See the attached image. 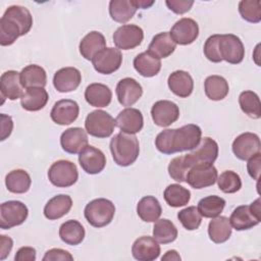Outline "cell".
I'll list each match as a JSON object with an SVG mask.
<instances>
[{
    "label": "cell",
    "instance_id": "cell-34",
    "mask_svg": "<svg viewBox=\"0 0 261 261\" xmlns=\"http://www.w3.org/2000/svg\"><path fill=\"white\" fill-rule=\"evenodd\" d=\"M32 179L24 169H13L5 176V185L7 190L13 194L27 193L31 188Z\"/></svg>",
    "mask_w": 261,
    "mask_h": 261
},
{
    "label": "cell",
    "instance_id": "cell-10",
    "mask_svg": "<svg viewBox=\"0 0 261 261\" xmlns=\"http://www.w3.org/2000/svg\"><path fill=\"white\" fill-rule=\"evenodd\" d=\"M92 63L97 72L111 74L120 67L122 63V54L119 49L106 47L93 57Z\"/></svg>",
    "mask_w": 261,
    "mask_h": 261
},
{
    "label": "cell",
    "instance_id": "cell-12",
    "mask_svg": "<svg viewBox=\"0 0 261 261\" xmlns=\"http://www.w3.org/2000/svg\"><path fill=\"white\" fill-rule=\"evenodd\" d=\"M232 152L240 160H249L260 153L261 143L259 136L254 133H244L238 136L232 142Z\"/></svg>",
    "mask_w": 261,
    "mask_h": 261
},
{
    "label": "cell",
    "instance_id": "cell-23",
    "mask_svg": "<svg viewBox=\"0 0 261 261\" xmlns=\"http://www.w3.org/2000/svg\"><path fill=\"white\" fill-rule=\"evenodd\" d=\"M188 155L194 165L198 163L213 164L218 156V144L213 139L205 137L201 139L200 144L194 149V151Z\"/></svg>",
    "mask_w": 261,
    "mask_h": 261
},
{
    "label": "cell",
    "instance_id": "cell-28",
    "mask_svg": "<svg viewBox=\"0 0 261 261\" xmlns=\"http://www.w3.org/2000/svg\"><path fill=\"white\" fill-rule=\"evenodd\" d=\"M134 67L142 76L152 77L159 73L161 60L149 51H145L135 57Z\"/></svg>",
    "mask_w": 261,
    "mask_h": 261
},
{
    "label": "cell",
    "instance_id": "cell-55",
    "mask_svg": "<svg viewBox=\"0 0 261 261\" xmlns=\"http://www.w3.org/2000/svg\"><path fill=\"white\" fill-rule=\"evenodd\" d=\"M181 258L179 256V254L175 251V250H169L167 251L162 257H161V260H175V261H179Z\"/></svg>",
    "mask_w": 261,
    "mask_h": 261
},
{
    "label": "cell",
    "instance_id": "cell-31",
    "mask_svg": "<svg viewBox=\"0 0 261 261\" xmlns=\"http://www.w3.org/2000/svg\"><path fill=\"white\" fill-rule=\"evenodd\" d=\"M85 228L77 220H67L59 227V237L61 241L70 246L80 245L85 239Z\"/></svg>",
    "mask_w": 261,
    "mask_h": 261
},
{
    "label": "cell",
    "instance_id": "cell-1",
    "mask_svg": "<svg viewBox=\"0 0 261 261\" xmlns=\"http://www.w3.org/2000/svg\"><path fill=\"white\" fill-rule=\"evenodd\" d=\"M202 130L197 124L189 123L179 128H167L159 133L155 139L157 150L169 155L176 152L194 150L201 142Z\"/></svg>",
    "mask_w": 261,
    "mask_h": 261
},
{
    "label": "cell",
    "instance_id": "cell-38",
    "mask_svg": "<svg viewBox=\"0 0 261 261\" xmlns=\"http://www.w3.org/2000/svg\"><path fill=\"white\" fill-rule=\"evenodd\" d=\"M3 16H6L12 19L21 31V36L28 34L33 27V16L28 8L20 5H11L9 6Z\"/></svg>",
    "mask_w": 261,
    "mask_h": 261
},
{
    "label": "cell",
    "instance_id": "cell-13",
    "mask_svg": "<svg viewBox=\"0 0 261 261\" xmlns=\"http://www.w3.org/2000/svg\"><path fill=\"white\" fill-rule=\"evenodd\" d=\"M169 35L175 44L190 45L199 36V25L196 20L184 17L172 25Z\"/></svg>",
    "mask_w": 261,
    "mask_h": 261
},
{
    "label": "cell",
    "instance_id": "cell-6",
    "mask_svg": "<svg viewBox=\"0 0 261 261\" xmlns=\"http://www.w3.org/2000/svg\"><path fill=\"white\" fill-rule=\"evenodd\" d=\"M48 178L50 182L57 188L71 187L79 178L76 165L68 160L55 161L49 167Z\"/></svg>",
    "mask_w": 261,
    "mask_h": 261
},
{
    "label": "cell",
    "instance_id": "cell-17",
    "mask_svg": "<svg viewBox=\"0 0 261 261\" xmlns=\"http://www.w3.org/2000/svg\"><path fill=\"white\" fill-rule=\"evenodd\" d=\"M116 96L118 102L125 107L134 105L143 95V88L133 77H124L116 85Z\"/></svg>",
    "mask_w": 261,
    "mask_h": 261
},
{
    "label": "cell",
    "instance_id": "cell-42",
    "mask_svg": "<svg viewBox=\"0 0 261 261\" xmlns=\"http://www.w3.org/2000/svg\"><path fill=\"white\" fill-rule=\"evenodd\" d=\"M239 104L242 111L249 117L258 119L261 117V103L259 96L253 91H244L239 96Z\"/></svg>",
    "mask_w": 261,
    "mask_h": 261
},
{
    "label": "cell",
    "instance_id": "cell-49",
    "mask_svg": "<svg viewBox=\"0 0 261 261\" xmlns=\"http://www.w3.org/2000/svg\"><path fill=\"white\" fill-rule=\"evenodd\" d=\"M58 260L72 261L73 256L66 250L54 248V249L48 250L43 257V261H58Z\"/></svg>",
    "mask_w": 261,
    "mask_h": 261
},
{
    "label": "cell",
    "instance_id": "cell-32",
    "mask_svg": "<svg viewBox=\"0 0 261 261\" xmlns=\"http://www.w3.org/2000/svg\"><path fill=\"white\" fill-rule=\"evenodd\" d=\"M176 48V44L171 39L168 32H162L155 35L148 47V51L158 58L170 56Z\"/></svg>",
    "mask_w": 261,
    "mask_h": 261
},
{
    "label": "cell",
    "instance_id": "cell-14",
    "mask_svg": "<svg viewBox=\"0 0 261 261\" xmlns=\"http://www.w3.org/2000/svg\"><path fill=\"white\" fill-rule=\"evenodd\" d=\"M79 162L87 173L98 174L106 165V156L100 149L88 145L79 153Z\"/></svg>",
    "mask_w": 261,
    "mask_h": 261
},
{
    "label": "cell",
    "instance_id": "cell-9",
    "mask_svg": "<svg viewBox=\"0 0 261 261\" xmlns=\"http://www.w3.org/2000/svg\"><path fill=\"white\" fill-rule=\"evenodd\" d=\"M219 54L222 60L230 64H239L245 57V47L241 39L233 34L220 35Z\"/></svg>",
    "mask_w": 261,
    "mask_h": 261
},
{
    "label": "cell",
    "instance_id": "cell-27",
    "mask_svg": "<svg viewBox=\"0 0 261 261\" xmlns=\"http://www.w3.org/2000/svg\"><path fill=\"white\" fill-rule=\"evenodd\" d=\"M72 206L70 196L59 194L51 198L44 207V215L49 220H56L66 215Z\"/></svg>",
    "mask_w": 261,
    "mask_h": 261
},
{
    "label": "cell",
    "instance_id": "cell-4",
    "mask_svg": "<svg viewBox=\"0 0 261 261\" xmlns=\"http://www.w3.org/2000/svg\"><path fill=\"white\" fill-rule=\"evenodd\" d=\"M261 221L260 198L256 199L250 205H241L237 207L229 217L231 226L237 230H246L259 224Z\"/></svg>",
    "mask_w": 261,
    "mask_h": 261
},
{
    "label": "cell",
    "instance_id": "cell-37",
    "mask_svg": "<svg viewBox=\"0 0 261 261\" xmlns=\"http://www.w3.org/2000/svg\"><path fill=\"white\" fill-rule=\"evenodd\" d=\"M20 82L23 88L42 87L47 84V74L45 69L37 64H30L20 71Z\"/></svg>",
    "mask_w": 261,
    "mask_h": 261
},
{
    "label": "cell",
    "instance_id": "cell-25",
    "mask_svg": "<svg viewBox=\"0 0 261 261\" xmlns=\"http://www.w3.org/2000/svg\"><path fill=\"white\" fill-rule=\"evenodd\" d=\"M106 48V40L103 34L97 31L88 33L80 42L79 49L81 55L87 59L92 60L93 57L101 50Z\"/></svg>",
    "mask_w": 261,
    "mask_h": 261
},
{
    "label": "cell",
    "instance_id": "cell-53",
    "mask_svg": "<svg viewBox=\"0 0 261 261\" xmlns=\"http://www.w3.org/2000/svg\"><path fill=\"white\" fill-rule=\"evenodd\" d=\"M15 261H35L36 260V250L33 247H21L17 250L15 256Z\"/></svg>",
    "mask_w": 261,
    "mask_h": 261
},
{
    "label": "cell",
    "instance_id": "cell-51",
    "mask_svg": "<svg viewBox=\"0 0 261 261\" xmlns=\"http://www.w3.org/2000/svg\"><path fill=\"white\" fill-rule=\"evenodd\" d=\"M260 167H261V153L256 154L255 156L251 157L247 163V170L250 176L258 180L259 179V173H260Z\"/></svg>",
    "mask_w": 261,
    "mask_h": 261
},
{
    "label": "cell",
    "instance_id": "cell-7",
    "mask_svg": "<svg viewBox=\"0 0 261 261\" xmlns=\"http://www.w3.org/2000/svg\"><path fill=\"white\" fill-rule=\"evenodd\" d=\"M29 215V209L20 201L11 200L0 206V227L9 229L22 224Z\"/></svg>",
    "mask_w": 261,
    "mask_h": 261
},
{
    "label": "cell",
    "instance_id": "cell-39",
    "mask_svg": "<svg viewBox=\"0 0 261 261\" xmlns=\"http://www.w3.org/2000/svg\"><path fill=\"white\" fill-rule=\"evenodd\" d=\"M153 238L161 244L172 243L177 238V228L169 219H158L153 226Z\"/></svg>",
    "mask_w": 261,
    "mask_h": 261
},
{
    "label": "cell",
    "instance_id": "cell-44",
    "mask_svg": "<svg viewBox=\"0 0 261 261\" xmlns=\"http://www.w3.org/2000/svg\"><path fill=\"white\" fill-rule=\"evenodd\" d=\"M21 36L20 28L10 18L2 16L0 19V44L1 46L12 45Z\"/></svg>",
    "mask_w": 261,
    "mask_h": 261
},
{
    "label": "cell",
    "instance_id": "cell-56",
    "mask_svg": "<svg viewBox=\"0 0 261 261\" xmlns=\"http://www.w3.org/2000/svg\"><path fill=\"white\" fill-rule=\"evenodd\" d=\"M133 2L137 8H143V9L149 8L155 3L154 1H146V0H133Z\"/></svg>",
    "mask_w": 261,
    "mask_h": 261
},
{
    "label": "cell",
    "instance_id": "cell-41",
    "mask_svg": "<svg viewBox=\"0 0 261 261\" xmlns=\"http://www.w3.org/2000/svg\"><path fill=\"white\" fill-rule=\"evenodd\" d=\"M225 206V200L219 196H207L198 203L199 213L206 218H214L220 215Z\"/></svg>",
    "mask_w": 261,
    "mask_h": 261
},
{
    "label": "cell",
    "instance_id": "cell-3",
    "mask_svg": "<svg viewBox=\"0 0 261 261\" xmlns=\"http://www.w3.org/2000/svg\"><path fill=\"white\" fill-rule=\"evenodd\" d=\"M115 214L114 204L105 198H98L89 202L84 210L86 220L94 227L100 228L108 225Z\"/></svg>",
    "mask_w": 261,
    "mask_h": 261
},
{
    "label": "cell",
    "instance_id": "cell-21",
    "mask_svg": "<svg viewBox=\"0 0 261 261\" xmlns=\"http://www.w3.org/2000/svg\"><path fill=\"white\" fill-rule=\"evenodd\" d=\"M0 91L3 99L2 103L5 98L12 101L21 98L24 92L20 82V72L16 70H7L2 73L0 77Z\"/></svg>",
    "mask_w": 261,
    "mask_h": 261
},
{
    "label": "cell",
    "instance_id": "cell-46",
    "mask_svg": "<svg viewBox=\"0 0 261 261\" xmlns=\"http://www.w3.org/2000/svg\"><path fill=\"white\" fill-rule=\"evenodd\" d=\"M217 185L220 191L225 194H233L241 190L242 180L240 175L232 170H225L217 176Z\"/></svg>",
    "mask_w": 261,
    "mask_h": 261
},
{
    "label": "cell",
    "instance_id": "cell-30",
    "mask_svg": "<svg viewBox=\"0 0 261 261\" xmlns=\"http://www.w3.org/2000/svg\"><path fill=\"white\" fill-rule=\"evenodd\" d=\"M231 230L232 226L226 216L214 217L208 224L209 239L215 244L226 242L231 236Z\"/></svg>",
    "mask_w": 261,
    "mask_h": 261
},
{
    "label": "cell",
    "instance_id": "cell-47",
    "mask_svg": "<svg viewBox=\"0 0 261 261\" xmlns=\"http://www.w3.org/2000/svg\"><path fill=\"white\" fill-rule=\"evenodd\" d=\"M177 218L181 225L188 230H195L199 228L202 222V215L195 206L187 207L177 213Z\"/></svg>",
    "mask_w": 261,
    "mask_h": 261
},
{
    "label": "cell",
    "instance_id": "cell-29",
    "mask_svg": "<svg viewBox=\"0 0 261 261\" xmlns=\"http://www.w3.org/2000/svg\"><path fill=\"white\" fill-rule=\"evenodd\" d=\"M49 99L47 91L42 87H33L25 89L20 98L21 107L27 111H39L43 109Z\"/></svg>",
    "mask_w": 261,
    "mask_h": 261
},
{
    "label": "cell",
    "instance_id": "cell-33",
    "mask_svg": "<svg viewBox=\"0 0 261 261\" xmlns=\"http://www.w3.org/2000/svg\"><path fill=\"white\" fill-rule=\"evenodd\" d=\"M137 213L143 221L155 222L159 219L162 208L157 198L154 196H145L137 205Z\"/></svg>",
    "mask_w": 261,
    "mask_h": 261
},
{
    "label": "cell",
    "instance_id": "cell-5",
    "mask_svg": "<svg viewBox=\"0 0 261 261\" xmlns=\"http://www.w3.org/2000/svg\"><path fill=\"white\" fill-rule=\"evenodd\" d=\"M115 125V119L108 112L100 109L90 112L85 120L87 133L99 139L110 137L114 132Z\"/></svg>",
    "mask_w": 261,
    "mask_h": 261
},
{
    "label": "cell",
    "instance_id": "cell-36",
    "mask_svg": "<svg viewBox=\"0 0 261 261\" xmlns=\"http://www.w3.org/2000/svg\"><path fill=\"white\" fill-rule=\"evenodd\" d=\"M137 9L133 0H111L109 2V14L114 21L119 23L132 19Z\"/></svg>",
    "mask_w": 261,
    "mask_h": 261
},
{
    "label": "cell",
    "instance_id": "cell-22",
    "mask_svg": "<svg viewBox=\"0 0 261 261\" xmlns=\"http://www.w3.org/2000/svg\"><path fill=\"white\" fill-rule=\"evenodd\" d=\"M60 145L66 153L77 154L88 146V136L82 127H69L60 136Z\"/></svg>",
    "mask_w": 261,
    "mask_h": 261
},
{
    "label": "cell",
    "instance_id": "cell-26",
    "mask_svg": "<svg viewBox=\"0 0 261 261\" xmlns=\"http://www.w3.org/2000/svg\"><path fill=\"white\" fill-rule=\"evenodd\" d=\"M85 99L93 107H106L112 100V92L104 84L93 83L86 88Z\"/></svg>",
    "mask_w": 261,
    "mask_h": 261
},
{
    "label": "cell",
    "instance_id": "cell-35",
    "mask_svg": "<svg viewBox=\"0 0 261 261\" xmlns=\"http://www.w3.org/2000/svg\"><path fill=\"white\" fill-rule=\"evenodd\" d=\"M204 91L206 96L213 101L223 100L229 91L227 81L221 75H209L204 83Z\"/></svg>",
    "mask_w": 261,
    "mask_h": 261
},
{
    "label": "cell",
    "instance_id": "cell-8",
    "mask_svg": "<svg viewBox=\"0 0 261 261\" xmlns=\"http://www.w3.org/2000/svg\"><path fill=\"white\" fill-rule=\"evenodd\" d=\"M218 173L213 164L198 163L191 167L186 176V181L193 189H204L216 182Z\"/></svg>",
    "mask_w": 261,
    "mask_h": 261
},
{
    "label": "cell",
    "instance_id": "cell-15",
    "mask_svg": "<svg viewBox=\"0 0 261 261\" xmlns=\"http://www.w3.org/2000/svg\"><path fill=\"white\" fill-rule=\"evenodd\" d=\"M151 116L158 126L166 127L175 122L179 117L178 106L169 100H159L151 108Z\"/></svg>",
    "mask_w": 261,
    "mask_h": 261
},
{
    "label": "cell",
    "instance_id": "cell-45",
    "mask_svg": "<svg viewBox=\"0 0 261 261\" xmlns=\"http://www.w3.org/2000/svg\"><path fill=\"white\" fill-rule=\"evenodd\" d=\"M239 12L246 21L258 23L261 20V2L259 0H242L239 3Z\"/></svg>",
    "mask_w": 261,
    "mask_h": 261
},
{
    "label": "cell",
    "instance_id": "cell-19",
    "mask_svg": "<svg viewBox=\"0 0 261 261\" xmlns=\"http://www.w3.org/2000/svg\"><path fill=\"white\" fill-rule=\"evenodd\" d=\"M82 82V73L75 67H63L53 76V86L60 93H68L77 89Z\"/></svg>",
    "mask_w": 261,
    "mask_h": 261
},
{
    "label": "cell",
    "instance_id": "cell-52",
    "mask_svg": "<svg viewBox=\"0 0 261 261\" xmlns=\"http://www.w3.org/2000/svg\"><path fill=\"white\" fill-rule=\"evenodd\" d=\"M0 119H1V136H0V140L4 141L12 133L13 121H12L11 116L6 115L4 113L0 114Z\"/></svg>",
    "mask_w": 261,
    "mask_h": 261
},
{
    "label": "cell",
    "instance_id": "cell-18",
    "mask_svg": "<svg viewBox=\"0 0 261 261\" xmlns=\"http://www.w3.org/2000/svg\"><path fill=\"white\" fill-rule=\"evenodd\" d=\"M160 246L158 242L150 236L138 238L132 246V255L139 261H153L160 255Z\"/></svg>",
    "mask_w": 261,
    "mask_h": 261
},
{
    "label": "cell",
    "instance_id": "cell-20",
    "mask_svg": "<svg viewBox=\"0 0 261 261\" xmlns=\"http://www.w3.org/2000/svg\"><path fill=\"white\" fill-rule=\"evenodd\" d=\"M116 125L121 133L135 135L142 130L144 126V118L142 112L137 108L127 107L121 110L115 118Z\"/></svg>",
    "mask_w": 261,
    "mask_h": 261
},
{
    "label": "cell",
    "instance_id": "cell-2",
    "mask_svg": "<svg viewBox=\"0 0 261 261\" xmlns=\"http://www.w3.org/2000/svg\"><path fill=\"white\" fill-rule=\"evenodd\" d=\"M109 147L114 162L119 166H129L139 157L140 144L135 135L118 133L111 139Z\"/></svg>",
    "mask_w": 261,
    "mask_h": 261
},
{
    "label": "cell",
    "instance_id": "cell-11",
    "mask_svg": "<svg viewBox=\"0 0 261 261\" xmlns=\"http://www.w3.org/2000/svg\"><path fill=\"white\" fill-rule=\"evenodd\" d=\"M144 39L143 30L137 24H123L113 34V43L120 50H130L141 45Z\"/></svg>",
    "mask_w": 261,
    "mask_h": 261
},
{
    "label": "cell",
    "instance_id": "cell-43",
    "mask_svg": "<svg viewBox=\"0 0 261 261\" xmlns=\"http://www.w3.org/2000/svg\"><path fill=\"white\" fill-rule=\"evenodd\" d=\"M194 166L193 161L188 154L173 158L168 164V173L170 177L178 182L186 181V176L191 167Z\"/></svg>",
    "mask_w": 261,
    "mask_h": 261
},
{
    "label": "cell",
    "instance_id": "cell-40",
    "mask_svg": "<svg viewBox=\"0 0 261 261\" xmlns=\"http://www.w3.org/2000/svg\"><path fill=\"white\" fill-rule=\"evenodd\" d=\"M163 197L168 206L177 208L190 202L191 192L178 184H171L165 189Z\"/></svg>",
    "mask_w": 261,
    "mask_h": 261
},
{
    "label": "cell",
    "instance_id": "cell-16",
    "mask_svg": "<svg viewBox=\"0 0 261 261\" xmlns=\"http://www.w3.org/2000/svg\"><path fill=\"white\" fill-rule=\"evenodd\" d=\"M80 106L74 100L62 99L57 101L50 112V117L56 124L68 125L79 116Z\"/></svg>",
    "mask_w": 261,
    "mask_h": 261
},
{
    "label": "cell",
    "instance_id": "cell-50",
    "mask_svg": "<svg viewBox=\"0 0 261 261\" xmlns=\"http://www.w3.org/2000/svg\"><path fill=\"white\" fill-rule=\"evenodd\" d=\"M169 10L176 14H184L188 12L194 5L193 0H167L165 1Z\"/></svg>",
    "mask_w": 261,
    "mask_h": 261
},
{
    "label": "cell",
    "instance_id": "cell-54",
    "mask_svg": "<svg viewBox=\"0 0 261 261\" xmlns=\"http://www.w3.org/2000/svg\"><path fill=\"white\" fill-rule=\"evenodd\" d=\"M13 247V241L11 238L1 234L0 236V260H4L10 253Z\"/></svg>",
    "mask_w": 261,
    "mask_h": 261
},
{
    "label": "cell",
    "instance_id": "cell-24",
    "mask_svg": "<svg viewBox=\"0 0 261 261\" xmlns=\"http://www.w3.org/2000/svg\"><path fill=\"white\" fill-rule=\"evenodd\" d=\"M169 90L179 98H188L194 90V81L191 74L185 70H175L167 80Z\"/></svg>",
    "mask_w": 261,
    "mask_h": 261
},
{
    "label": "cell",
    "instance_id": "cell-48",
    "mask_svg": "<svg viewBox=\"0 0 261 261\" xmlns=\"http://www.w3.org/2000/svg\"><path fill=\"white\" fill-rule=\"evenodd\" d=\"M219 39H220L219 34H215V35L210 36L206 40V42L204 44V48H203L205 57L208 60H210L211 62H214V63H218V62L222 61V59L220 57V54H219V48H218Z\"/></svg>",
    "mask_w": 261,
    "mask_h": 261
}]
</instances>
